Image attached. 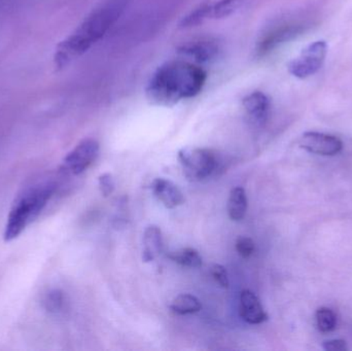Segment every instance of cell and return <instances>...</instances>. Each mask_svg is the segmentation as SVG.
Segmentation results:
<instances>
[{
    "mask_svg": "<svg viewBox=\"0 0 352 351\" xmlns=\"http://www.w3.org/2000/svg\"><path fill=\"white\" fill-rule=\"evenodd\" d=\"M202 308L200 300L190 294H182L176 297L170 305V309L176 315H186L199 313Z\"/></svg>",
    "mask_w": 352,
    "mask_h": 351,
    "instance_id": "obj_16",
    "label": "cell"
},
{
    "mask_svg": "<svg viewBox=\"0 0 352 351\" xmlns=\"http://www.w3.org/2000/svg\"><path fill=\"white\" fill-rule=\"evenodd\" d=\"M64 295L61 291L52 290L43 298V307L47 313L57 315L64 306Z\"/></svg>",
    "mask_w": 352,
    "mask_h": 351,
    "instance_id": "obj_19",
    "label": "cell"
},
{
    "mask_svg": "<svg viewBox=\"0 0 352 351\" xmlns=\"http://www.w3.org/2000/svg\"><path fill=\"white\" fill-rule=\"evenodd\" d=\"M244 111L254 125H264L270 115L271 100L265 93L256 91L250 93L242 101Z\"/></svg>",
    "mask_w": 352,
    "mask_h": 351,
    "instance_id": "obj_9",
    "label": "cell"
},
{
    "mask_svg": "<svg viewBox=\"0 0 352 351\" xmlns=\"http://www.w3.org/2000/svg\"><path fill=\"white\" fill-rule=\"evenodd\" d=\"M328 45L324 41H314L305 47L298 57L289 62L287 69L297 78H307L316 74L326 61Z\"/></svg>",
    "mask_w": 352,
    "mask_h": 351,
    "instance_id": "obj_5",
    "label": "cell"
},
{
    "mask_svg": "<svg viewBox=\"0 0 352 351\" xmlns=\"http://www.w3.org/2000/svg\"><path fill=\"white\" fill-rule=\"evenodd\" d=\"M98 183L101 193H102L104 197H107V196L113 194L116 185L113 175L109 174V173H104V174L100 175L98 179Z\"/></svg>",
    "mask_w": 352,
    "mask_h": 351,
    "instance_id": "obj_22",
    "label": "cell"
},
{
    "mask_svg": "<svg viewBox=\"0 0 352 351\" xmlns=\"http://www.w3.org/2000/svg\"><path fill=\"white\" fill-rule=\"evenodd\" d=\"M56 188L53 181H41L26 188L18 195L6 220L4 241L10 242L18 238L27 227L38 218L53 197Z\"/></svg>",
    "mask_w": 352,
    "mask_h": 351,
    "instance_id": "obj_3",
    "label": "cell"
},
{
    "mask_svg": "<svg viewBox=\"0 0 352 351\" xmlns=\"http://www.w3.org/2000/svg\"><path fill=\"white\" fill-rule=\"evenodd\" d=\"M152 191L155 197L166 208L173 210L184 203L182 191L171 181L156 179L152 183Z\"/></svg>",
    "mask_w": 352,
    "mask_h": 351,
    "instance_id": "obj_12",
    "label": "cell"
},
{
    "mask_svg": "<svg viewBox=\"0 0 352 351\" xmlns=\"http://www.w3.org/2000/svg\"><path fill=\"white\" fill-rule=\"evenodd\" d=\"M240 317L250 325H260L268 319L260 299L252 291H242L240 295Z\"/></svg>",
    "mask_w": 352,
    "mask_h": 351,
    "instance_id": "obj_11",
    "label": "cell"
},
{
    "mask_svg": "<svg viewBox=\"0 0 352 351\" xmlns=\"http://www.w3.org/2000/svg\"><path fill=\"white\" fill-rule=\"evenodd\" d=\"M164 241L161 229L158 226H148L144 231V251H142V260L146 263L154 261L163 253Z\"/></svg>",
    "mask_w": 352,
    "mask_h": 351,
    "instance_id": "obj_13",
    "label": "cell"
},
{
    "mask_svg": "<svg viewBox=\"0 0 352 351\" xmlns=\"http://www.w3.org/2000/svg\"><path fill=\"white\" fill-rule=\"evenodd\" d=\"M300 148L320 156H335L342 150L343 144L338 137L320 132H305L299 139Z\"/></svg>",
    "mask_w": 352,
    "mask_h": 351,
    "instance_id": "obj_7",
    "label": "cell"
},
{
    "mask_svg": "<svg viewBox=\"0 0 352 351\" xmlns=\"http://www.w3.org/2000/svg\"><path fill=\"white\" fill-rule=\"evenodd\" d=\"M248 0H219L212 5H207L208 19H225L241 10Z\"/></svg>",
    "mask_w": 352,
    "mask_h": 351,
    "instance_id": "obj_15",
    "label": "cell"
},
{
    "mask_svg": "<svg viewBox=\"0 0 352 351\" xmlns=\"http://www.w3.org/2000/svg\"><path fill=\"white\" fill-rule=\"evenodd\" d=\"M178 160L184 175L192 181H200L210 177L217 167V157L207 148H186L178 152Z\"/></svg>",
    "mask_w": 352,
    "mask_h": 351,
    "instance_id": "obj_4",
    "label": "cell"
},
{
    "mask_svg": "<svg viewBox=\"0 0 352 351\" xmlns=\"http://www.w3.org/2000/svg\"><path fill=\"white\" fill-rule=\"evenodd\" d=\"M210 274L213 280L221 286V288H227L229 286V275H228L227 269L219 264H215L211 267Z\"/></svg>",
    "mask_w": 352,
    "mask_h": 351,
    "instance_id": "obj_21",
    "label": "cell"
},
{
    "mask_svg": "<svg viewBox=\"0 0 352 351\" xmlns=\"http://www.w3.org/2000/svg\"><path fill=\"white\" fill-rule=\"evenodd\" d=\"M100 146L92 138L80 141L63 161L62 169L68 174L80 175L87 170L96 160Z\"/></svg>",
    "mask_w": 352,
    "mask_h": 351,
    "instance_id": "obj_6",
    "label": "cell"
},
{
    "mask_svg": "<svg viewBox=\"0 0 352 351\" xmlns=\"http://www.w3.org/2000/svg\"><path fill=\"white\" fill-rule=\"evenodd\" d=\"M322 348L327 351H345L347 350V346L344 340L335 339L324 342Z\"/></svg>",
    "mask_w": 352,
    "mask_h": 351,
    "instance_id": "obj_23",
    "label": "cell"
},
{
    "mask_svg": "<svg viewBox=\"0 0 352 351\" xmlns=\"http://www.w3.org/2000/svg\"><path fill=\"white\" fill-rule=\"evenodd\" d=\"M306 28H307V26L303 23H294V24L279 27V28L275 29L273 32L266 35V37L261 41L258 49H256V53L260 56L266 55V54L272 52V49H276L278 45L292 41L298 35L302 34Z\"/></svg>",
    "mask_w": 352,
    "mask_h": 351,
    "instance_id": "obj_8",
    "label": "cell"
},
{
    "mask_svg": "<svg viewBox=\"0 0 352 351\" xmlns=\"http://www.w3.org/2000/svg\"><path fill=\"white\" fill-rule=\"evenodd\" d=\"M167 257L178 265L188 268H199L202 266V257L194 249H182L168 253Z\"/></svg>",
    "mask_w": 352,
    "mask_h": 351,
    "instance_id": "obj_17",
    "label": "cell"
},
{
    "mask_svg": "<svg viewBox=\"0 0 352 351\" xmlns=\"http://www.w3.org/2000/svg\"><path fill=\"white\" fill-rule=\"evenodd\" d=\"M316 324L322 333H330L337 327V315L332 309L322 307L316 311Z\"/></svg>",
    "mask_w": 352,
    "mask_h": 351,
    "instance_id": "obj_18",
    "label": "cell"
},
{
    "mask_svg": "<svg viewBox=\"0 0 352 351\" xmlns=\"http://www.w3.org/2000/svg\"><path fill=\"white\" fill-rule=\"evenodd\" d=\"M248 212V197L245 190L241 187L232 189L228 200V214L234 222H240L245 218Z\"/></svg>",
    "mask_w": 352,
    "mask_h": 351,
    "instance_id": "obj_14",
    "label": "cell"
},
{
    "mask_svg": "<svg viewBox=\"0 0 352 351\" xmlns=\"http://www.w3.org/2000/svg\"><path fill=\"white\" fill-rule=\"evenodd\" d=\"M130 1L105 0L95 8L69 36L57 45L54 55L55 67L63 69L100 41L117 22Z\"/></svg>",
    "mask_w": 352,
    "mask_h": 351,
    "instance_id": "obj_2",
    "label": "cell"
},
{
    "mask_svg": "<svg viewBox=\"0 0 352 351\" xmlns=\"http://www.w3.org/2000/svg\"><path fill=\"white\" fill-rule=\"evenodd\" d=\"M256 245L250 237L240 236L236 240V251L242 258H250L254 253Z\"/></svg>",
    "mask_w": 352,
    "mask_h": 351,
    "instance_id": "obj_20",
    "label": "cell"
},
{
    "mask_svg": "<svg viewBox=\"0 0 352 351\" xmlns=\"http://www.w3.org/2000/svg\"><path fill=\"white\" fill-rule=\"evenodd\" d=\"M206 80V71L200 65L184 59L167 62L151 78L146 97L153 104L173 106L184 99L197 96Z\"/></svg>",
    "mask_w": 352,
    "mask_h": 351,
    "instance_id": "obj_1",
    "label": "cell"
},
{
    "mask_svg": "<svg viewBox=\"0 0 352 351\" xmlns=\"http://www.w3.org/2000/svg\"><path fill=\"white\" fill-rule=\"evenodd\" d=\"M178 53L186 58L184 60L200 65L214 61L219 57V47L214 41H200L184 45L180 47Z\"/></svg>",
    "mask_w": 352,
    "mask_h": 351,
    "instance_id": "obj_10",
    "label": "cell"
}]
</instances>
